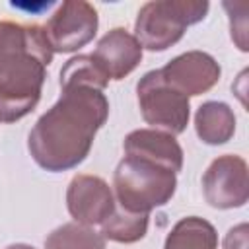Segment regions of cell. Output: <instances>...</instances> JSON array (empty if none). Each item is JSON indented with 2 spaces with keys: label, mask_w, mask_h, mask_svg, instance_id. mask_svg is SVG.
I'll return each instance as SVG.
<instances>
[{
  "label": "cell",
  "mask_w": 249,
  "mask_h": 249,
  "mask_svg": "<svg viewBox=\"0 0 249 249\" xmlns=\"http://www.w3.org/2000/svg\"><path fill=\"white\" fill-rule=\"evenodd\" d=\"M177 189V173L140 160L124 156L113 173V195L121 208L128 212L150 214L167 204Z\"/></svg>",
  "instance_id": "obj_2"
},
{
  "label": "cell",
  "mask_w": 249,
  "mask_h": 249,
  "mask_svg": "<svg viewBox=\"0 0 249 249\" xmlns=\"http://www.w3.org/2000/svg\"><path fill=\"white\" fill-rule=\"evenodd\" d=\"M113 189L97 175L80 173L74 175L66 191V206L74 222L84 226L103 224L115 210Z\"/></svg>",
  "instance_id": "obj_8"
},
{
  "label": "cell",
  "mask_w": 249,
  "mask_h": 249,
  "mask_svg": "<svg viewBox=\"0 0 249 249\" xmlns=\"http://www.w3.org/2000/svg\"><path fill=\"white\" fill-rule=\"evenodd\" d=\"M136 97L142 119L156 130L171 136L181 134L191 117L189 97L169 86L160 70L146 72L136 84Z\"/></svg>",
  "instance_id": "obj_5"
},
{
  "label": "cell",
  "mask_w": 249,
  "mask_h": 249,
  "mask_svg": "<svg viewBox=\"0 0 249 249\" xmlns=\"http://www.w3.org/2000/svg\"><path fill=\"white\" fill-rule=\"evenodd\" d=\"M224 249H247V224H239L226 233Z\"/></svg>",
  "instance_id": "obj_18"
},
{
  "label": "cell",
  "mask_w": 249,
  "mask_h": 249,
  "mask_svg": "<svg viewBox=\"0 0 249 249\" xmlns=\"http://www.w3.org/2000/svg\"><path fill=\"white\" fill-rule=\"evenodd\" d=\"M210 4L202 0L146 2L134 21V37L142 49L165 51L185 35L189 25L202 21Z\"/></svg>",
  "instance_id": "obj_4"
},
{
  "label": "cell",
  "mask_w": 249,
  "mask_h": 249,
  "mask_svg": "<svg viewBox=\"0 0 249 249\" xmlns=\"http://www.w3.org/2000/svg\"><path fill=\"white\" fill-rule=\"evenodd\" d=\"M99 18L95 8L84 0H66L43 25L45 39L53 53H76L97 33Z\"/></svg>",
  "instance_id": "obj_6"
},
{
  "label": "cell",
  "mask_w": 249,
  "mask_h": 249,
  "mask_svg": "<svg viewBox=\"0 0 249 249\" xmlns=\"http://www.w3.org/2000/svg\"><path fill=\"white\" fill-rule=\"evenodd\" d=\"M89 56L107 80H123L140 64L142 47L132 33L123 27H115L99 39Z\"/></svg>",
  "instance_id": "obj_10"
},
{
  "label": "cell",
  "mask_w": 249,
  "mask_h": 249,
  "mask_svg": "<svg viewBox=\"0 0 249 249\" xmlns=\"http://www.w3.org/2000/svg\"><path fill=\"white\" fill-rule=\"evenodd\" d=\"M123 150L124 156L163 165L175 173H179L183 167V148L175 136L156 128H138L128 132L123 142Z\"/></svg>",
  "instance_id": "obj_11"
},
{
  "label": "cell",
  "mask_w": 249,
  "mask_h": 249,
  "mask_svg": "<svg viewBox=\"0 0 249 249\" xmlns=\"http://www.w3.org/2000/svg\"><path fill=\"white\" fill-rule=\"evenodd\" d=\"M224 8L230 12V18H231V19H237V21H239V27H237L235 23H230V29H231V39L235 41L237 49L245 53V51H247V41H245V35H247V16H245L247 2H243L239 14H237V4L224 2Z\"/></svg>",
  "instance_id": "obj_17"
},
{
  "label": "cell",
  "mask_w": 249,
  "mask_h": 249,
  "mask_svg": "<svg viewBox=\"0 0 249 249\" xmlns=\"http://www.w3.org/2000/svg\"><path fill=\"white\" fill-rule=\"evenodd\" d=\"M43 35V25L37 23H16V21H0V78L8 72V68L25 54L37 39Z\"/></svg>",
  "instance_id": "obj_13"
},
{
  "label": "cell",
  "mask_w": 249,
  "mask_h": 249,
  "mask_svg": "<svg viewBox=\"0 0 249 249\" xmlns=\"http://www.w3.org/2000/svg\"><path fill=\"white\" fill-rule=\"evenodd\" d=\"M107 84L89 54H78L62 66L60 97L37 119L27 136V150L39 167L60 173L88 158L97 130L109 117L103 93Z\"/></svg>",
  "instance_id": "obj_1"
},
{
  "label": "cell",
  "mask_w": 249,
  "mask_h": 249,
  "mask_svg": "<svg viewBox=\"0 0 249 249\" xmlns=\"http://www.w3.org/2000/svg\"><path fill=\"white\" fill-rule=\"evenodd\" d=\"M160 72L169 86L189 97L210 91L218 84L222 68L212 54L189 51L169 60L163 68H160Z\"/></svg>",
  "instance_id": "obj_9"
},
{
  "label": "cell",
  "mask_w": 249,
  "mask_h": 249,
  "mask_svg": "<svg viewBox=\"0 0 249 249\" xmlns=\"http://www.w3.org/2000/svg\"><path fill=\"white\" fill-rule=\"evenodd\" d=\"M53 54L43 33L0 78V123H16L35 109Z\"/></svg>",
  "instance_id": "obj_3"
},
{
  "label": "cell",
  "mask_w": 249,
  "mask_h": 249,
  "mask_svg": "<svg viewBox=\"0 0 249 249\" xmlns=\"http://www.w3.org/2000/svg\"><path fill=\"white\" fill-rule=\"evenodd\" d=\"M45 249H105V237L91 226L68 222L47 235Z\"/></svg>",
  "instance_id": "obj_16"
},
{
  "label": "cell",
  "mask_w": 249,
  "mask_h": 249,
  "mask_svg": "<svg viewBox=\"0 0 249 249\" xmlns=\"http://www.w3.org/2000/svg\"><path fill=\"white\" fill-rule=\"evenodd\" d=\"M204 200L218 210L241 208L249 198L247 161L235 154L216 158L202 175Z\"/></svg>",
  "instance_id": "obj_7"
},
{
  "label": "cell",
  "mask_w": 249,
  "mask_h": 249,
  "mask_svg": "<svg viewBox=\"0 0 249 249\" xmlns=\"http://www.w3.org/2000/svg\"><path fill=\"white\" fill-rule=\"evenodd\" d=\"M163 249H218V233L208 220L187 216L171 228Z\"/></svg>",
  "instance_id": "obj_14"
},
{
  "label": "cell",
  "mask_w": 249,
  "mask_h": 249,
  "mask_svg": "<svg viewBox=\"0 0 249 249\" xmlns=\"http://www.w3.org/2000/svg\"><path fill=\"white\" fill-rule=\"evenodd\" d=\"M195 130L208 146L226 144L235 132V115L224 101H206L195 113Z\"/></svg>",
  "instance_id": "obj_12"
},
{
  "label": "cell",
  "mask_w": 249,
  "mask_h": 249,
  "mask_svg": "<svg viewBox=\"0 0 249 249\" xmlns=\"http://www.w3.org/2000/svg\"><path fill=\"white\" fill-rule=\"evenodd\" d=\"M148 222L150 214L128 212L121 206H115L109 218H105V222L101 224V235L117 243H136L146 235Z\"/></svg>",
  "instance_id": "obj_15"
},
{
  "label": "cell",
  "mask_w": 249,
  "mask_h": 249,
  "mask_svg": "<svg viewBox=\"0 0 249 249\" xmlns=\"http://www.w3.org/2000/svg\"><path fill=\"white\" fill-rule=\"evenodd\" d=\"M6 249H35V247L27 245V243H14V245H8Z\"/></svg>",
  "instance_id": "obj_19"
}]
</instances>
